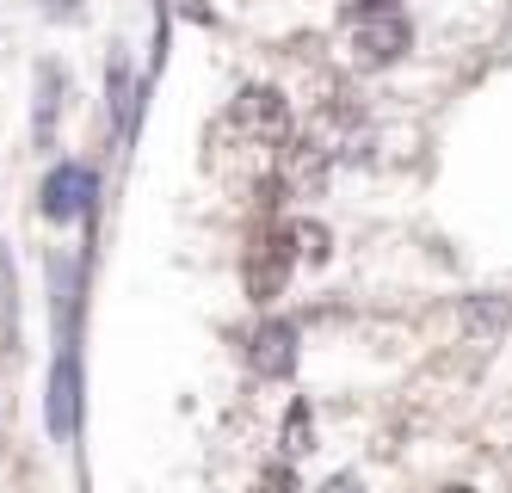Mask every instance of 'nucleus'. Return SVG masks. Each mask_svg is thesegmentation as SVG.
<instances>
[{
    "mask_svg": "<svg viewBox=\"0 0 512 493\" xmlns=\"http://www.w3.org/2000/svg\"><path fill=\"white\" fill-rule=\"evenodd\" d=\"M506 327H512V296H469V302H463V333L500 339Z\"/></svg>",
    "mask_w": 512,
    "mask_h": 493,
    "instance_id": "obj_6",
    "label": "nucleus"
},
{
    "mask_svg": "<svg viewBox=\"0 0 512 493\" xmlns=\"http://www.w3.org/2000/svg\"><path fill=\"white\" fill-rule=\"evenodd\" d=\"M284 265H290L284 241H272V247H266V259H253V272H247V290H253V302H272V296H278V284H284Z\"/></svg>",
    "mask_w": 512,
    "mask_h": 493,
    "instance_id": "obj_7",
    "label": "nucleus"
},
{
    "mask_svg": "<svg viewBox=\"0 0 512 493\" xmlns=\"http://www.w3.org/2000/svg\"><path fill=\"white\" fill-rule=\"evenodd\" d=\"M235 130L253 136V142H284V130H290L284 93H278V87H247V93L235 99Z\"/></svg>",
    "mask_w": 512,
    "mask_h": 493,
    "instance_id": "obj_2",
    "label": "nucleus"
},
{
    "mask_svg": "<svg viewBox=\"0 0 512 493\" xmlns=\"http://www.w3.org/2000/svg\"><path fill=\"white\" fill-rule=\"evenodd\" d=\"M253 370L260 376H290V364H297V327L290 321H266L260 333H253Z\"/></svg>",
    "mask_w": 512,
    "mask_h": 493,
    "instance_id": "obj_4",
    "label": "nucleus"
},
{
    "mask_svg": "<svg viewBox=\"0 0 512 493\" xmlns=\"http://www.w3.org/2000/svg\"><path fill=\"white\" fill-rule=\"evenodd\" d=\"M278 444H284V457H303V450L315 444V420H309V401H297L284 413V432H278Z\"/></svg>",
    "mask_w": 512,
    "mask_h": 493,
    "instance_id": "obj_10",
    "label": "nucleus"
},
{
    "mask_svg": "<svg viewBox=\"0 0 512 493\" xmlns=\"http://www.w3.org/2000/svg\"><path fill=\"white\" fill-rule=\"evenodd\" d=\"M327 493H352V475H340V481H327Z\"/></svg>",
    "mask_w": 512,
    "mask_h": 493,
    "instance_id": "obj_12",
    "label": "nucleus"
},
{
    "mask_svg": "<svg viewBox=\"0 0 512 493\" xmlns=\"http://www.w3.org/2000/svg\"><path fill=\"white\" fill-rule=\"evenodd\" d=\"M56 99H62V74L44 62V68H38V148L56 142Z\"/></svg>",
    "mask_w": 512,
    "mask_h": 493,
    "instance_id": "obj_8",
    "label": "nucleus"
},
{
    "mask_svg": "<svg viewBox=\"0 0 512 493\" xmlns=\"http://www.w3.org/2000/svg\"><path fill=\"white\" fill-rule=\"evenodd\" d=\"M93 192H99V179H93L87 167H56V173L44 179V216H56V222L87 216Z\"/></svg>",
    "mask_w": 512,
    "mask_h": 493,
    "instance_id": "obj_3",
    "label": "nucleus"
},
{
    "mask_svg": "<svg viewBox=\"0 0 512 493\" xmlns=\"http://www.w3.org/2000/svg\"><path fill=\"white\" fill-rule=\"evenodd\" d=\"M408 44H414V31H408V19H401L395 7H364L352 19V56L364 68H389L395 56H408Z\"/></svg>",
    "mask_w": 512,
    "mask_h": 493,
    "instance_id": "obj_1",
    "label": "nucleus"
},
{
    "mask_svg": "<svg viewBox=\"0 0 512 493\" xmlns=\"http://www.w3.org/2000/svg\"><path fill=\"white\" fill-rule=\"evenodd\" d=\"M438 493H475V487H438Z\"/></svg>",
    "mask_w": 512,
    "mask_h": 493,
    "instance_id": "obj_13",
    "label": "nucleus"
},
{
    "mask_svg": "<svg viewBox=\"0 0 512 493\" xmlns=\"http://www.w3.org/2000/svg\"><path fill=\"white\" fill-rule=\"evenodd\" d=\"M253 493H297V475H290V469L278 463V469H266L260 481H253Z\"/></svg>",
    "mask_w": 512,
    "mask_h": 493,
    "instance_id": "obj_11",
    "label": "nucleus"
},
{
    "mask_svg": "<svg viewBox=\"0 0 512 493\" xmlns=\"http://www.w3.org/2000/svg\"><path fill=\"white\" fill-rule=\"evenodd\" d=\"M284 253L321 265L327 259V229H321V222H290V229H284Z\"/></svg>",
    "mask_w": 512,
    "mask_h": 493,
    "instance_id": "obj_9",
    "label": "nucleus"
},
{
    "mask_svg": "<svg viewBox=\"0 0 512 493\" xmlns=\"http://www.w3.org/2000/svg\"><path fill=\"white\" fill-rule=\"evenodd\" d=\"M75 413H81V364H75V346L56 358V389H50V432L68 438L75 432Z\"/></svg>",
    "mask_w": 512,
    "mask_h": 493,
    "instance_id": "obj_5",
    "label": "nucleus"
}]
</instances>
